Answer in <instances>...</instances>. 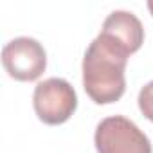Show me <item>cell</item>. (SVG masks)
<instances>
[{"mask_svg": "<svg viewBox=\"0 0 153 153\" xmlns=\"http://www.w3.org/2000/svg\"><path fill=\"white\" fill-rule=\"evenodd\" d=\"M33 106L38 119L45 124L58 126L67 123L78 108V94L63 78L40 81L33 92Z\"/></svg>", "mask_w": 153, "mask_h": 153, "instance_id": "cell-3", "label": "cell"}, {"mask_svg": "<svg viewBox=\"0 0 153 153\" xmlns=\"http://www.w3.org/2000/svg\"><path fill=\"white\" fill-rule=\"evenodd\" d=\"M146 6H148V9H149V13H151V16H153V0H149V2H148Z\"/></svg>", "mask_w": 153, "mask_h": 153, "instance_id": "cell-7", "label": "cell"}, {"mask_svg": "<svg viewBox=\"0 0 153 153\" xmlns=\"http://www.w3.org/2000/svg\"><path fill=\"white\" fill-rule=\"evenodd\" d=\"M97 153H153L148 135L128 117H105L94 133Z\"/></svg>", "mask_w": 153, "mask_h": 153, "instance_id": "cell-2", "label": "cell"}, {"mask_svg": "<svg viewBox=\"0 0 153 153\" xmlns=\"http://www.w3.org/2000/svg\"><path fill=\"white\" fill-rule=\"evenodd\" d=\"M137 105H139V110L140 114L153 123V81L146 83L140 92H139V97H137Z\"/></svg>", "mask_w": 153, "mask_h": 153, "instance_id": "cell-6", "label": "cell"}, {"mask_svg": "<svg viewBox=\"0 0 153 153\" xmlns=\"http://www.w3.org/2000/svg\"><path fill=\"white\" fill-rule=\"evenodd\" d=\"M130 54L112 38L99 33L83 58V88L96 105L119 101L126 90V63Z\"/></svg>", "mask_w": 153, "mask_h": 153, "instance_id": "cell-1", "label": "cell"}, {"mask_svg": "<svg viewBox=\"0 0 153 153\" xmlns=\"http://www.w3.org/2000/svg\"><path fill=\"white\" fill-rule=\"evenodd\" d=\"M101 33L112 38L117 45H121L128 54L137 52L144 43V27L142 22L131 13L124 9L112 11L101 27Z\"/></svg>", "mask_w": 153, "mask_h": 153, "instance_id": "cell-5", "label": "cell"}, {"mask_svg": "<svg viewBox=\"0 0 153 153\" xmlns=\"http://www.w3.org/2000/svg\"><path fill=\"white\" fill-rule=\"evenodd\" d=\"M2 65L13 79L34 81L47 68V52L38 40L18 36L4 45Z\"/></svg>", "mask_w": 153, "mask_h": 153, "instance_id": "cell-4", "label": "cell"}]
</instances>
